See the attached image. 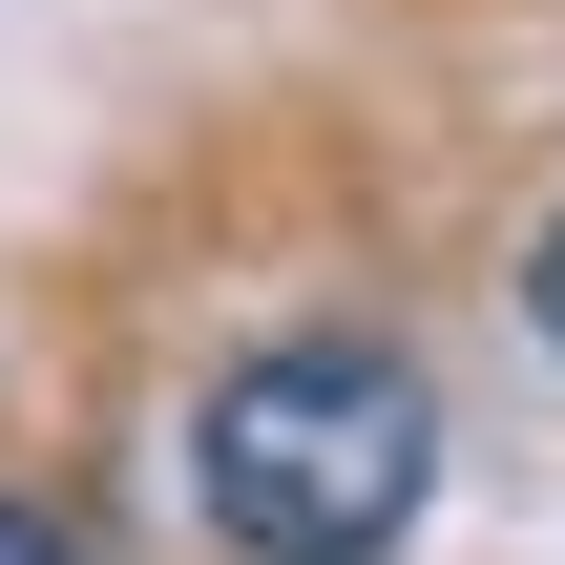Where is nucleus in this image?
<instances>
[{"label": "nucleus", "instance_id": "3", "mask_svg": "<svg viewBox=\"0 0 565 565\" xmlns=\"http://www.w3.org/2000/svg\"><path fill=\"white\" fill-rule=\"evenodd\" d=\"M0 565H63V524H42V503H0Z\"/></svg>", "mask_w": 565, "mask_h": 565}, {"label": "nucleus", "instance_id": "1", "mask_svg": "<svg viewBox=\"0 0 565 565\" xmlns=\"http://www.w3.org/2000/svg\"><path fill=\"white\" fill-rule=\"evenodd\" d=\"M189 503L231 565H398L440 503V398L377 335H252L189 398Z\"/></svg>", "mask_w": 565, "mask_h": 565}, {"label": "nucleus", "instance_id": "2", "mask_svg": "<svg viewBox=\"0 0 565 565\" xmlns=\"http://www.w3.org/2000/svg\"><path fill=\"white\" fill-rule=\"evenodd\" d=\"M524 335H545V356H565V231H545V252H524Z\"/></svg>", "mask_w": 565, "mask_h": 565}]
</instances>
